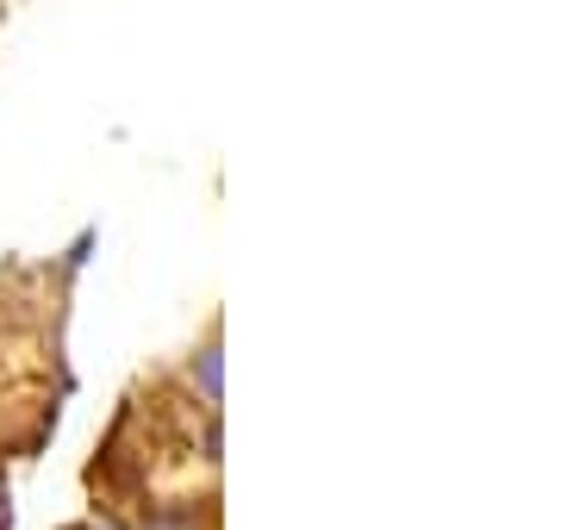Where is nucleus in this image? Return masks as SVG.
Segmentation results:
<instances>
[{
    "label": "nucleus",
    "mask_w": 561,
    "mask_h": 530,
    "mask_svg": "<svg viewBox=\"0 0 561 530\" xmlns=\"http://www.w3.org/2000/svg\"><path fill=\"white\" fill-rule=\"evenodd\" d=\"M69 293H76V250L50 256V263L0 268V462L38 456L62 418Z\"/></svg>",
    "instance_id": "f03ea898"
},
{
    "label": "nucleus",
    "mask_w": 561,
    "mask_h": 530,
    "mask_svg": "<svg viewBox=\"0 0 561 530\" xmlns=\"http://www.w3.org/2000/svg\"><path fill=\"white\" fill-rule=\"evenodd\" d=\"M0 530H13V506H7V487H0Z\"/></svg>",
    "instance_id": "7ed1b4c3"
},
{
    "label": "nucleus",
    "mask_w": 561,
    "mask_h": 530,
    "mask_svg": "<svg viewBox=\"0 0 561 530\" xmlns=\"http://www.w3.org/2000/svg\"><path fill=\"white\" fill-rule=\"evenodd\" d=\"M88 499L119 530H219V319L119 400Z\"/></svg>",
    "instance_id": "f257e3e1"
}]
</instances>
